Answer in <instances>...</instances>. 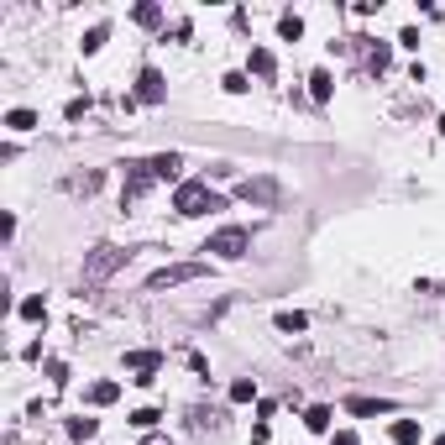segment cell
I'll use <instances>...</instances> for the list:
<instances>
[{
	"mask_svg": "<svg viewBox=\"0 0 445 445\" xmlns=\"http://www.w3.org/2000/svg\"><path fill=\"white\" fill-rule=\"evenodd\" d=\"M435 445H445V435H440V440H435Z\"/></svg>",
	"mask_w": 445,
	"mask_h": 445,
	"instance_id": "cell-30",
	"label": "cell"
},
{
	"mask_svg": "<svg viewBox=\"0 0 445 445\" xmlns=\"http://www.w3.org/2000/svg\"><path fill=\"white\" fill-rule=\"evenodd\" d=\"M393 445H419V419H399L393 424Z\"/></svg>",
	"mask_w": 445,
	"mask_h": 445,
	"instance_id": "cell-16",
	"label": "cell"
},
{
	"mask_svg": "<svg viewBox=\"0 0 445 445\" xmlns=\"http://www.w3.org/2000/svg\"><path fill=\"white\" fill-rule=\"evenodd\" d=\"M147 445H163V440H147Z\"/></svg>",
	"mask_w": 445,
	"mask_h": 445,
	"instance_id": "cell-31",
	"label": "cell"
},
{
	"mask_svg": "<svg viewBox=\"0 0 445 445\" xmlns=\"http://www.w3.org/2000/svg\"><path fill=\"white\" fill-rule=\"evenodd\" d=\"M32 126H37V110H6V131L21 137V131H32Z\"/></svg>",
	"mask_w": 445,
	"mask_h": 445,
	"instance_id": "cell-13",
	"label": "cell"
},
{
	"mask_svg": "<svg viewBox=\"0 0 445 445\" xmlns=\"http://www.w3.org/2000/svg\"><path fill=\"white\" fill-rule=\"evenodd\" d=\"M16 315H21V320H47V304H42V299H21Z\"/></svg>",
	"mask_w": 445,
	"mask_h": 445,
	"instance_id": "cell-22",
	"label": "cell"
},
{
	"mask_svg": "<svg viewBox=\"0 0 445 445\" xmlns=\"http://www.w3.org/2000/svg\"><path fill=\"white\" fill-rule=\"evenodd\" d=\"M309 94H315V100H330V94H335V79H330L325 69H315L309 73Z\"/></svg>",
	"mask_w": 445,
	"mask_h": 445,
	"instance_id": "cell-14",
	"label": "cell"
},
{
	"mask_svg": "<svg viewBox=\"0 0 445 445\" xmlns=\"http://www.w3.org/2000/svg\"><path fill=\"white\" fill-rule=\"evenodd\" d=\"M157 367H163V356L157 351H126V372L137 387H152L157 383Z\"/></svg>",
	"mask_w": 445,
	"mask_h": 445,
	"instance_id": "cell-5",
	"label": "cell"
},
{
	"mask_svg": "<svg viewBox=\"0 0 445 445\" xmlns=\"http://www.w3.org/2000/svg\"><path fill=\"white\" fill-rule=\"evenodd\" d=\"M147 184H157V178H152V163H126V189H121V204H131L137 194H147Z\"/></svg>",
	"mask_w": 445,
	"mask_h": 445,
	"instance_id": "cell-8",
	"label": "cell"
},
{
	"mask_svg": "<svg viewBox=\"0 0 445 445\" xmlns=\"http://www.w3.org/2000/svg\"><path fill=\"white\" fill-rule=\"evenodd\" d=\"M137 21L141 26H157V21H163V11H157V6H137Z\"/></svg>",
	"mask_w": 445,
	"mask_h": 445,
	"instance_id": "cell-25",
	"label": "cell"
},
{
	"mask_svg": "<svg viewBox=\"0 0 445 445\" xmlns=\"http://www.w3.org/2000/svg\"><path fill=\"white\" fill-rule=\"evenodd\" d=\"M440 137H445V116H440Z\"/></svg>",
	"mask_w": 445,
	"mask_h": 445,
	"instance_id": "cell-29",
	"label": "cell"
},
{
	"mask_svg": "<svg viewBox=\"0 0 445 445\" xmlns=\"http://www.w3.org/2000/svg\"><path fill=\"white\" fill-rule=\"evenodd\" d=\"M220 89H225V94H246V89H252V79H246V73H225Z\"/></svg>",
	"mask_w": 445,
	"mask_h": 445,
	"instance_id": "cell-23",
	"label": "cell"
},
{
	"mask_svg": "<svg viewBox=\"0 0 445 445\" xmlns=\"http://www.w3.org/2000/svg\"><path fill=\"white\" fill-rule=\"evenodd\" d=\"M335 445H362V440H356V430H340V435H335Z\"/></svg>",
	"mask_w": 445,
	"mask_h": 445,
	"instance_id": "cell-28",
	"label": "cell"
},
{
	"mask_svg": "<svg viewBox=\"0 0 445 445\" xmlns=\"http://www.w3.org/2000/svg\"><path fill=\"white\" fill-rule=\"evenodd\" d=\"M157 419H163V414H157V409H137V414H131V424H137V430H152Z\"/></svg>",
	"mask_w": 445,
	"mask_h": 445,
	"instance_id": "cell-24",
	"label": "cell"
},
{
	"mask_svg": "<svg viewBox=\"0 0 445 445\" xmlns=\"http://www.w3.org/2000/svg\"><path fill=\"white\" fill-rule=\"evenodd\" d=\"M42 372H47V377H53V383H63V377H69V367H63V362H58V356H53V362H47V367H42Z\"/></svg>",
	"mask_w": 445,
	"mask_h": 445,
	"instance_id": "cell-27",
	"label": "cell"
},
{
	"mask_svg": "<svg viewBox=\"0 0 445 445\" xmlns=\"http://www.w3.org/2000/svg\"><path fill=\"white\" fill-rule=\"evenodd\" d=\"M105 37H110V26H105V21L89 26V32H84V42H79V47H84V58H89V53H100V47H105Z\"/></svg>",
	"mask_w": 445,
	"mask_h": 445,
	"instance_id": "cell-18",
	"label": "cell"
},
{
	"mask_svg": "<svg viewBox=\"0 0 445 445\" xmlns=\"http://www.w3.org/2000/svg\"><path fill=\"white\" fill-rule=\"evenodd\" d=\"M126 257H131V252H121V246H94L89 257H84V278H89V283L110 278V272H116V268H121Z\"/></svg>",
	"mask_w": 445,
	"mask_h": 445,
	"instance_id": "cell-4",
	"label": "cell"
},
{
	"mask_svg": "<svg viewBox=\"0 0 445 445\" xmlns=\"http://www.w3.org/2000/svg\"><path fill=\"white\" fill-rule=\"evenodd\" d=\"M121 399V383H94L89 387V403H94V409H105V403H116Z\"/></svg>",
	"mask_w": 445,
	"mask_h": 445,
	"instance_id": "cell-11",
	"label": "cell"
},
{
	"mask_svg": "<svg viewBox=\"0 0 445 445\" xmlns=\"http://www.w3.org/2000/svg\"><path fill=\"white\" fill-rule=\"evenodd\" d=\"M204 252H215V257H225V262H241L246 252H252V231H241V225H225V231H215L210 241H204Z\"/></svg>",
	"mask_w": 445,
	"mask_h": 445,
	"instance_id": "cell-2",
	"label": "cell"
},
{
	"mask_svg": "<svg viewBox=\"0 0 445 445\" xmlns=\"http://www.w3.org/2000/svg\"><path fill=\"white\" fill-rule=\"evenodd\" d=\"M278 37H283V42H299V37H304V21H299V16H283V21H278Z\"/></svg>",
	"mask_w": 445,
	"mask_h": 445,
	"instance_id": "cell-21",
	"label": "cell"
},
{
	"mask_svg": "<svg viewBox=\"0 0 445 445\" xmlns=\"http://www.w3.org/2000/svg\"><path fill=\"white\" fill-rule=\"evenodd\" d=\"M304 424H309V430H315V435H325V430H330V424H335V414H330V409H325V403H315V409H309V414H304Z\"/></svg>",
	"mask_w": 445,
	"mask_h": 445,
	"instance_id": "cell-15",
	"label": "cell"
},
{
	"mask_svg": "<svg viewBox=\"0 0 445 445\" xmlns=\"http://www.w3.org/2000/svg\"><path fill=\"white\" fill-rule=\"evenodd\" d=\"M246 204H278L283 200V189H278V178H241V189H236Z\"/></svg>",
	"mask_w": 445,
	"mask_h": 445,
	"instance_id": "cell-6",
	"label": "cell"
},
{
	"mask_svg": "<svg viewBox=\"0 0 445 445\" xmlns=\"http://www.w3.org/2000/svg\"><path fill=\"white\" fill-rule=\"evenodd\" d=\"M94 430H100V419H84V414H79V419H69V435H73V440H94Z\"/></svg>",
	"mask_w": 445,
	"mask_h": 445,
	"instance_id": "cell-20",
	"label": "cell"
},
{
	"mask_svg": "<svg viewBox=\"0 0 445 445\" xmlns=\"http://www.w3.org/2000/svg\"><path fill=\"white\" fill-rule=\"evenodd\" d=\"M257 399V383H252V377H236L231 383V403H252Z\"/></svg>",
	"mask_w": 445,
	"mask_h": 445,
	"instance_id": "cell-19",
	"label": "cell"
},
{
	"mask_svg": "<svg viewBox=\"0 0 445 445\" xmlns=\"http://www.w3.org/2000/svg\"><path fill=\"white\" fill-rule=\"evenodd\" d=\"M246 69L257 73V79H272V69H278V63H272V53H268V47H252V58H246Z\"/></svg>",
	"mask_w": 445,
	"mask_h": 445,
	"instance_id": "cell-10",
	"label": "cell"
},
{
	"mask_svg": "<svg viewBox=\"0 0 445 445\" xmlns=\"http://www.w3.org/2000/svg\"><path fill=\"white\" fill-rule=\"evenodd\" d=\"M204 262H178V268H157L152 278H147V288L152 293H163V288H178V283H194V278H204Z\"/></svg>",
	"mask_w": 445,
	"mask_h": 445,
	"instance_id": "cell-3",
	"label": "cell"
},
{
	"mask_svg": "<svg viewBox=\"0 0 445 445\" xmlns=\"http://www.w3.org/2000/svg\"><path fill=\"white\" fill-rule=\"evenodd\" d=\"M147 163H152V178H178L184 157H178V152H157V157H147Z\"/></svg>",
	"mask_w": 445,
	"mask_h": 445,
	"instance_id": "cell-9",
	"label": "cell"
},
{
	"mask_svg": "<svg viewBox=\"0 0 445 445\" xmlns=\"http://www.w3.org/2000/svg\"><path fill=\"white\" fill-rule=\"evenodd\" d=\"M173 210L184 215V220H194V215L225 210V200H220V194H210V184H200V178H184V184L173 189Z\"/></svg>",
	"mask_w": 445,
	"mask_h": 445,
	"instance_id": "cell-1",
	"label": "cell"
},
{
	"mask_svg": "<svg viewBox=\"0 0 445 445\" xmlns=\"http://www.w3.org/2000/svg\"><path fill=\"white\" fill-rule=\"evenodd\" d=\"M63 116H69V121H84V116H89V100H69V110H63Z\"/></svg>",
	"mask_w": 445,
	"mask_h": 445,
	"instance_id": "cell-26",
	"label": "cell"
},
{
	"mask_svg": "<svg viewBox=\"0 0 445 445\" xmlns=\"http://www.w3.org/2000/svg\"><path fill=\"white\" fill-rule=\"evenodd\" d=\"M272 325H278V330H283V335H299V330H309V320H304V315H299V309H283V315H278V320H272Z\"/></svg>",
	"mask_w": 445,
	"mask_h": 445,
	"instance_id": "cell-12",
	"label": "cell"
},
{
	"mask_svg": "<svg viewBox=\"0 0 445 445\" xmlns=\"http://www.w3.org/2000/svg\"><path fill=\"white\" fill-rule=\"evenodd\" d=\"M346 409H351V414H362V419H367V414H387L393 403H387V399H351Z\"/></svg>",
	"mask_w": 445,
	"mask_h": 445,
	"instance_id": "cell-17",
	"label": "cell"
},
{
	"mask_svg": "<svg viewBox=\"0 0 445 445\" xmlns=\"http://www.w3.org/2000/svg\"><path fill=\"white\" fill-rule=\"evenodd\" d=\"M131 100H141V105H163V100H168V79L157 69H141L137 73V94H131Z\"/></svg>",
	"mask_w": 445,
	"mask_h": 445,
	"instance_id": "cell-7",
	"label": "cell"
}]
</instances>
